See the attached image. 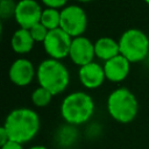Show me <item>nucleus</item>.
Returning a JSON list of instances; mask_svg holds the SVG:
<instances>
[{"instance_id":"4be33fe9","label":"nucleus","mask_w":149,"mask_h":149,"mask_svg":"<svg viewBox=\"0 0 149 149\" xmlns=\"http://www.w3.org/2000/svg\"><path fill=\"white\" fill-rule=\"evenodd\" d=\"M28 149H48L47 147H44V146H40V144H37V146H33V147H29Z\"/></svg>"},{"instance_id":"7ed1b4c3","label":"nucleus","mask_w":149,"mask_h":149,"mask_svg":"<svg viewBox=\"0 0 149 149\" xmlns=\"http://www.w3.org/2000/svg\"><path fill=\"white\" fill-rule=\"evenodd\" d=\"M36 78L40 86L47 88L54 95L65 91L70 83V73L68 68L61 61L50 57L38 64Z\"/></svg>"},{"instance_id":"ddd939ff","label":"nucleus","mask_w":149,"mask_h":149,"mask_svg":"<svg viewBox=\"0 0 149 149\" xmlns=\"http://www.w3.org/2000/svg\"><path fill=\"white\" fill-rule=\"evenodd\" d=\"M94 52H95V57H98L104 62H107L113 57L120 55L119 42H116L115 40L108 36L99 37L94 42Z\"/></svg>"},{"instance_id":"1a4fd4ad","label":"nucleus","mask_w":149,"mask_h":149,"mask_svg":"<svg viewBox=\"0 0 149 149\" xmlns=\"http://www.w3.org/2000/svg\"><path fill=\"white\" fill-rule=\"evenodd\" d=\"M69 57L76 65H79V66H83L93 62V58L95 57L94 43H92L90 38L83 35L72 38Z\"/></svg>"},{"instance_id":"b1692460","label":"nucleus","mask_w":149,"mask_h":149,"mask_svg":"<svg viewBox=\"0 0 149 149\" xmlns=\"http://www.w3.org/2000/svg\"><path fill=\"white\" fill-rule=\"evenodd\" d=\"M144 2H146V3H148V5H149V0H144Z\"/></svg>"},{"instance_id":"f8f14e48","label":"nucleus","mask_w":149,"mask_h":149,"mask_svg":"<svg viewBox=\"0 0 149 149\" xmlns=\"http://www.w3.org/2000/svg\"><path fill=\"white\" fill-rule=\"evenodd\" d=\"M106 79L113 83H120L127 78L130 71V62L122 55H118L104 63Z\"/></svg>"},{"instance_id":"a211bd4d","label":"nucleus","mask_w":149,"mask_h":149,"mask_svg":"<svg viewBox=\"0 0 149 149\" xmlns=\"http://www.w3.org/2000/svg\"><path fill=\"white\" fill-rule=\"evenodd\" d=\"M29 31H30V35H31V37L34 38V41L35 42H44V40H45V37H47V35H48V29L41 23V22H38V23H36V24H34L30 29H29Z\"/></svg>"},{"instance_id":"f03ea898","label":"nucleus","mask_w":149,"mask_h":149,"mask_svg":"<svg viewBox=\"0 0 149 149\" xmlns=\"http://www.w3.org/2000/svg\"><path fill=\"white\" fill-rule=\"evenodd\" d=\"M61 115L63 120L70 126H79L86 123L94 113L93 98L84 92L76 91L71 92L62 100Z\"/></svg>"},{"instance_id":"9d476101","label":"nucleus","mask_w":149,"mask_h":149,"mask_svg":"<svg viewBox=\"0 0 149 149\" xmlns=\"http://www.w3.org/2000/svg\"><path fill=\"white\" fill-rule=\"evenodd\" d=\"M36 74L34 64L28 58L15 59L8 70L9 79L16 86H27L31 83Z\"/></svg>"},{"instance_id":"412c9836","label":"nucleus","mask_w":149,"mask_h":149,"mask_svg":"<svg viewBox=\"0 0 149 149\" xmlns=\"http://www.w3.org/2000/svg\"><path fill=\"white\" fill-rule=\"evenodd\" d=\"M8 141H10V140H9V136H8V133H7V130L5 129V127L2 126V127L0 128V146L6 144Z\"/></svg>"},{"instance_id":"2eb2a0df","label":"nucleus","mask_w":149,"mask_h":149,"mask_svg":"<svg viewBox=\"0 0 149 149\" xmlns=\"http://www.w3.org/2000/svg\"><path fill=\"white\" fill-rule=\"evenodd\" d=\"M40 22L48 30H52V29L59 28V24H61V10H58L56 8L47 7L42 12Z\"/></svg>"},{"instance_id":"aec40b11","label":"nucleus","mask_w":149,"mask_h":149,"mask_svg":"<svg viewBox=\"0 0 149 149\" xmlns=\"http://www.w3.org/2000/svg\"><path fill=\"white\" fill-rule=\"evenodd\" d=\"M0 149H24V148H23V144H20L14 141H8L6 144L1 146Z\"/></svg>"},{"instance_id":"5701e85b","label":"nucleus","mask_w":149,"mask_h":149,"mask_svg":"<svg viewBox=\"0 0 149 149\" xmlns=\"http://www.w3.org/2000/svg\"><path fill=\"white\" fill-rule=\"evenodd\" d=\"M79 2H88V1H92V0H77Z\"/></svg>"},{"instance_id":"39448f33","label":"nucleus","mask_w":149,"mask_h":149,"mask_svg":"<svg viewBox=\"0 0 149 149\" xmlns=\"http://www.w3.org/2000/svg\"><path fill=\"white\" fill-rule=\"evenodd\" d=\"M120 55L130 63L143 61L149 54V37L137 28L125 30L119 38Z\"/></svg>"},{"instance_id":"dca6fc26","label":"nucleus","mask_w":149,"mask_h":149,"mask_svg":"<svg viewBox=\"0 0 149 149\" xmlns=\"http://www.w3.org/2000/svg\"><path fill=\"white\" fill-rule=\"evenodd\" d=\"M54 94L49 92L47 88L38 86L31 93V101L36 107H45L50 104Z\"/></svg>"},{"instance_id":"4468645a","label":"nucleus","mask_w":149,"mask_h":149,"mask_svg":"<svg viewBox=\"0 0 149 149\" xmlns=\"http://www.w3.org/2000/svg\"><path fill=\"white\" fill-rule=\"evenodd\" d=\"M34 43H35V41L31 37L29 29H24V28L16 29L10 38L12 49L16 54H20V55L29 52L33 49Z\"/></svg>"},{"instance_id":"9b49d317","label":"nucleus","mask_w":149,"mask_h":149,"mask_svg":"<svg viewBox=\"0 0 149 149\" xmlns=\"http://www.w3.org/2000/svg\"><path fill=\"white\" fill-rule=\"evenodd\" d=\"M78 77L81 85L88 90H94L100 87L106 79L104 66L94 61L86 65L80 66L78 71Z\"/></svg>"},{"instance_id":"f3484780","label":"nucleus","mask_w":149,"mask_h":149,"mask_svg":"<svg viewBox=\"0 0 149 149\" xmlns=\"http://www.w3.org/2000/svg\"><path fill=\"white\" fill-rule=\"evenodd\" d=\"M16 3L14 0H0V16L2 20H7L9 17H14Z\"/></svg>"},{"instance_id":"6ab92c4d","label":"nucleus","mask_w":149,"mask_h":149,"mask_svg":"<svg viewBox=\"0 0 149 149\" xmlns=\"http://www.w3.org/2000/svg\"><path fill=\"white\" fill-rule=\"evenodd\" d=\"M47 7H50V8H63L65 7L68 0H41Z\"/></svg>"},{"instance_id":"6e6552de","label":"nucleus","mask_w":149,"mask_h":149,"mask_svg":"<svg viewBox=\"0 0 149 149\" xmlns=\"http://www.w3.org/2000/svg\"><path fill=\"white\" fill-rule=\"evenodd\" d=\"M43 9L36 0H19L16 3L14 19L20 28L30 29L41 21Z\"/></svg>"},{"instance_id":"423d86ee","label":"nucleus","mask_w":149,"mask_h":149,"mask_svg":"<svg viewBox=\"0 0 149 149\" xmlns=\"http://www.w3.org/2000/svg\"><path fill=\"white\" fill-rule=\"evenodd\" d=\"M87 27V15L78 5H69L61 9V24L65 33L72 38L81 36Z\"/></svg>"},{"instance_id":"20e7f679","label":"nucleus","mask_w":149,"mask_h":149,"mask_svg":"<svg viewBox=\"0 0 149 149\" xmlns=\"http://www.w3.org/2000/svg\"><path fill=\"white\" fill-rule=\"evenodd\" d=\"M106 106L109 116L120 123L132 122L139 113V101L127 87L113 90L107 98Z\"/></svg>"},{"instance_id":"0eeeda50","label":"nucleus","mask_w":149,"mask_h":149,"mask_svg":"<svg viewBox=\"0 0 149 149\" xmlns=\"http://www.w3.org/2000/svg\"><path fill=\"white\" fill-rule=\"evenodd\" d=\"M72 37L65 33L62 28H56L48 31V35L43 42V48L50 58L61 61L69 56Z\"/></svg>"},{"instance_id":"f257e3e1","label":"nucleus","mask_w":149,"mask_h":149,"mask_svg":"<svg viewBox=\"0 0 149 149\" xmlns=\"http://www.w3.org/2000/svg\"><path fill=\"white\" fill-rule=\"evenodd\" d=\"M8 133L9 140L24 144L36 137L41 121L38 114L28 107H19L8 113L2 125Z\"/></svg>"}]
</instances>
